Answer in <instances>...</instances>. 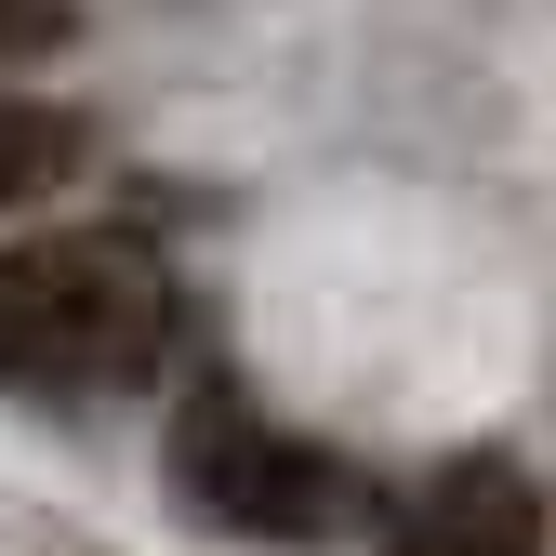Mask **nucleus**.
Masks as SVG:
<instances>
[{
  "mask_svg": "<svg viewBox=\"0 0 556 556\" xmlns=\"http://www.w3.org/2000/svg\"><path fill=\"white\" fill-rule=\"evenodd\" d=\"M173 265L119 226L0 252V397H119L173 358Z\"/></svg>",
  "mask_w": 556,
  "mask_h": 556,
  "instance_id": "1",
  "label": "nucleus"
},
{
  "mask_svg": "<svg viewBox=\"0 0 556 556\" xmlns=\"http://www.w3.org/2000/svg\"><path fill=\"white\" fill-rule=\"evenodd\" d=\"M173 491H186L199 530H239V543H331V530H358V477L318 438L265 425L239 384H199L173 410Z\"/></svg>",
  "mask_w": 556,
  "mask_h": 556,
  "instance_id": "2",
  "label": "nucleus"
},
{
  "mask_svg": "<svg viewBox=\"0 0 556 556\" xmlns=\"http://www.w3.org/2000/svg\"><path fill=\"white\" fill-rule=\"evenodd\" d=\"M384 556H556V504L517 451H451L371 504Z\"/></svg>",
  "mask_w": 556,
  "mask_h": 556,
  "instance_id": "3",
  "label": "nucleus"
},
{
  "mask_svg": "<svg viewBox=\"0 0 556 556\" xmlns=\"http://www.w3.org/2000/svg\"><path fill=\"white\" fill-rule=\"evenodd\" d=\"M80 160H93V119H80V106H53V93H0V213L53 199Z\"/></svg>",
  "mask_w": 556,
  "mask_h": 556,
  "instance_id": "4",
  "label": "nucleus"
},
{
  "mask_svg": "<svg viewBox=\"0 0 556 556\" xmlns=\"http://www.w3.org/2000/svg\"><path fill=\"white\" fill-rule=\"evenodd\" d=\"M66 40V0H0V53H53Z\"/></svg>",
  "mask_w": 556,
  "mask_h": 556,
  "instance_id": "5",
  "label": "nucleus"
}]
</instances>
